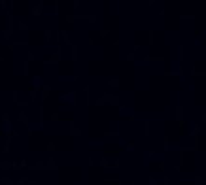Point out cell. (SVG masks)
Listing matches in <instances>:
<instances>
[{"mask_svg":"<svg viewBox=\"0 0 206 185\" xmlns=\"http://www.w3.org/2000/svg\"><path fill=\"white\" fill-rule=\"evenodd\" d=\"M174 119L178 123V136H185V108L182 104L174 106Z\"/></svg>","mask_w":206,"mask_h":185,"instance_id":"1","label":"cell"},{"mask_svg":"<svg viewBox=\"0 0 206 185\" xmlns=\"http://www.w3.org/2000/svg\"><path fill=\"white\" fill-rule=\"evenodd\" d=\"M183 165H185V146H180L178 147V166L183 168Z\"/></svg>","mask_w":206,"mask_h":185,"instance_id":"2","label":"cell"},{"mask_svg":"<svg viewBox=\"0 0 206 185\" xmlns=\"http://www.w3.org/2000/svg\"><path fill=\"white\" fill-rule=\"evenodd\" d=\"M202 132V125L200 123H197V125H193L191 127V130H189V138L193 140V138H199V134Z\"/></svg>","mask_w":206,"mask_h":185,"instance_id":"3","label":"cell"},{"mask_svg":"<svg viewBox=\"0 0 206 185\" xmlns=\"http://www.w3.org/2000/svg\"><path fill=\"white\" fill-rule=\"evenodd\" d=\"M178 61L180 62L185 61V46H183V43H180V46H178Z\"/></svg>","mask_w":206,"mask_h":185,"instance_id":"4","label":"cell"},{"mask_svg":"<svg viewBox=\"0 0 206 185\" xmlns=\"http://www.w3.org/2000/svg\"><path fill=\"white\" fill-rule=\"evenodd\" d=\"M206 183V179L200 176V174H195L193 176V185H204Z\"/></svg>","mask_w":206,"mask_h":185,"instance_id":"5","label":"cell"},{"mask_svg":"<svg viewBox=\"0 0 206 185\" xmlns=\"http://www.w3.org/2000/svg\"><path fill=\"white\" fill-rule=\"evenodd\" d=\"M144 59L146 61H159V62H163L165 61V55H146Z\"/></svg>","mask_w":206,"mask_h":185,"instance_id":"6","label":"cell"},{"mask_svg":"<svg viewBox=\"0 0 206 185\" xmlns=\"http://www.w3.org/2000/svg\"><path fill=\"white\" fill-rule=\"evenodd\" d=\"M180 19L182 21H195V19H197V15H195V13H182Z\"/></svg>","mask_w":206,"mask_h":185,"instance_id":"7","label":"cell"},{"mask_svg":"<svg viewBox=\"0 0 206 185\" xmlns=\"http://www.w3.org/2000/svg\"><path fill=\"white\" fill-rule=\"evenodd\" d=\"M163 149H165V151H170V136H165V138H163Z\"/></svg>","mask_w":206,"mask_h":185,"instance_id":"8","label":"cell"},{"mask_svg":"<svg viewBox=\"0 0 206 185\" xmlns=\"http://www.w3.org/2000/svg\"><path fill=\"white\" fill-rule=\"evenodd\" d=\"M148 43H149V46H153V43H155V32L153 30L148 32Z\"/></svg>","mask_w":206,"mask_h":185,"instance_id":"9","label":"cell"},{"mask_svg":"<svg viewBox=\"0 0 206 185\" xmlns=\"http://www.w3.org/2000/svg\"><path fill=\"white\" fill-rule=\"evenodd\" d=\"M144 134H146V136H149V134H151V123H149V121H146V123H144Z\"/></svg>","mask_w":206,"mask_h":185,"instance_id":"10","label":"cell"},{"mask_svg":"<svg viewBox=\"0 0 206 185\" xmlns=\"http://www.w3.org/2000/svg\"><path fill=\"white\" fill-rule=\"evenodd\" d=\"M165 76H167V78H176V76H178V70H167Z\"/></svg>","mask_w":206,"mask_h":185,"instance_id":"11","label":"cell"},{"mask_svg":"<svg viewBox=\"0 0 206 185\" xmlns=\"http://www.w3.org/2000/svg\"><path fill=\"white\" fill-rule=\"evenodd\" d=\"M159 170H161L163 174H165V172H167V161H165V159H163V161L159 162Z\"/></svg>","mask_w":206,"mask_h":185,"instance_id":"12","label":"cell"},{"mask_svg":"<svg viewBox=\"0 0 206 185\" xmlns=\"http://www.w3.org/2000/svg\"><path fill=\"white\" fill-rule=\"evenodd\" d=\"M178 70V76H180V78H183V76H185V68H183V66H180V68H176Z\"/></svg>","mask_w":206,"mask_h":185,"instance_id":"13","label":"cell"},{"mask_svg":"<svg viewBox=\"0 0 206 185\" xmlns=\"http://www.w3.org/2000/svg\"><path fill=\"white\" fill-rule=\"evenodd\" d=\"M149 185H159V181H157L153 176H149Z\"/></svg>","mask_w":206,"mask_h":185,"instance_id":"14","label":"cell"},{"mask_svg":"<svg viewBox=\"0 0 206 185\" xmlns=\"http://www.w3.org/2000/svg\"><path fill=\"white\" fill-rule=\"evenodd\" d=\"M200 121H202V123H204V125H206V112H204V113H202V115H200Z\"/></svg>","mask_w":206,"mask_h":185,"instance_id":"15","label":"cell"},{"mask_svg":"<svg viewBox=\"0 0 206 185\" xmlns=\"http://www.w3.org/2000/svg\"><path fill=\"white\" fill-rule=\"evenodd\" d=\"M174 172H176V174H180V172H182V168H180L178 165H174Z\"/></svg>","mask_w":206,"mask_h":185,"instance_id":"16","label":"cell"}]
</instances>
